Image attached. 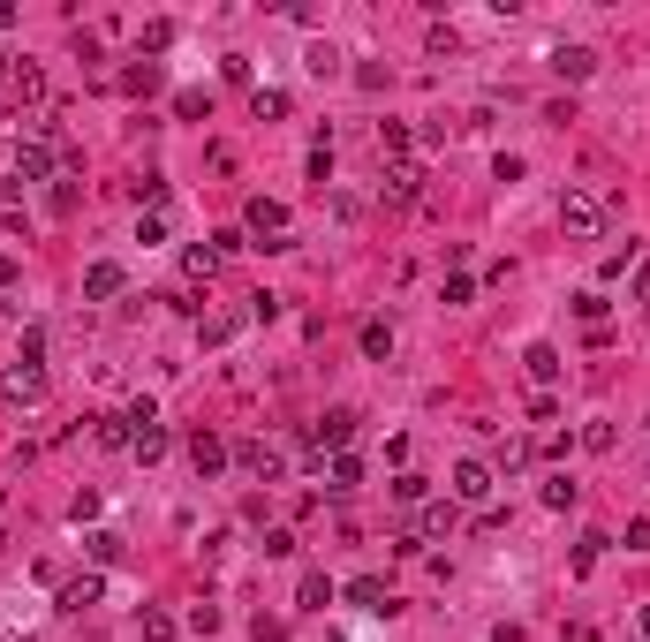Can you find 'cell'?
Masks as SVG:
<instances>
[{"instance_id": "34", "label": "cell", "mask_w": 650, "mask_h": 642, "mask_svg": "<svg viewBox=\"0 0 650 642\" xmlns=\"http://www.w3.org/2000/svg\"><path fill=\"white\" fill-rule=\"evenodd\" d=\"M0 514H8V491H0Z\"/></svg>"}, {"instance_id": "4", "label": "cell", "mask_w": 650, "mask_h": 642, "mask_svg": "<svg viewBox=\"0 0 650 642\" xmlns=\"http://www.w3.org/2000/svg\"><path fill=\"white\" fill-rule=\"evenodd\" d=\"M378 197L394 204H424V167H416V159H394V167H386V182H378Z\"/></svg>"}, {"instance_id": "16", "label": "cell", "mask_w": 650, "mask_h": 642, "mask_svg": "<svg viewBox=\"0 0 650 642\" xmlns=\"http://www.w3.org/2000/svg\"><path fill=\"white\" fill-rule=\"evenodd\" d=\"M129 454H137V461H159V454H167V431H159V423H137V439H129Z\"/></svg>"}, {"instance_id": "12", "label": "cell", "mask_w": 650, "mask_h": 642, "mask_svg": "<svg viewBox=\"0 0 650 642\" xmlns=\"http://www.w3.org/2000/svg\"><path fill=\"white\" fill-rule=\"evenodd\" d=\"M552 68H560L567 84H582V76L598 68V53H590V46H560V53H552Z\"/></svg>"}, {"instance_id": "30", "label": "cell", "mask_w": 650, "mask_h": 642, "mask_svg": "<svg viewBox=\"0 0 650 642\" xmlns=\"http://www.w3.org/2000/svg\"><path fill=\"white\" fill-rule=\"evenodd\" d=\"M144 642H174V620H167V612H144Z\"/></svg>"}, {"instance_id": "11", "label": "cell", "mask_w": 650, "mask_h": 642, "mask_svg": "<svg viewBox=\"0 0 650 642\" xmlns=\"http://www.w3.org/2000/svg\"><path fill=\"white\" fill-rule=\"evenodd\" d=\"M189 461H197V476H220L227 469V446L212 439V431H197V439H189Z\"/></svg>"}, {"instance_id": "29", "label": "cell", "mask_w": 650, "mask_h": 642, "mask_svg": "<svg viewBox=\"0 0 650 642\" xmlns=\"http://www.w3.org/2000/svg\"><path fill=\"white\" fill-rule=\"evenodd\" d=\"M137 242H167V212H144V220H137Z\"/></svg>"}, {"instance_id": "5", "label": "cell", "mask_w": 650, "mask_h": 642, "mask_svg": "<svg viewBox=\"0 0 650 642\" xmlns=\"http://www.w3.org/2000/svg\"><path fill=\"white\" fill-rule=\"evenodd\" d=\"M409 537H416V552H424V544H439V537H454V499H424Z\"/></svg>"}, {"instance_id": "23", "label": "cell", "mask_w": 650, "mask_h": 642, "mask_svg": "<svg viewBox=\"0 0 650 642\" xmlns=\"http://www.w3.org/2000/svg\"><path fill=\"white\" fill-rule=\"evenodd\" d=\"M121 84H129V91H159V61H137L129 76H121Z\"/></svg>"}, {"instance_id": "17", "label": "cell", "mask_w": 650, "mask_h": 642, "mask_svg": "<svg viewBox=\"0 0 650 642\" xmlns=\"http://www.w3.org/2000/svg\"><path fill=\"white\" fill-rule=\"evenodd\" d=\"M84 605H99V575H76L69 590H61V612H84Z\"/></svg>"}, {"instance_id": "15", "label": "cell", "mask_w": 650, "mask_h": 642, "mask_svg": "<svg viewBox=\"0 0 650 642\" xmlns=\"http://www.w3.org/2000/svg\"><path fill=\"white\" fill-rule=\"evenodd\" d=\"M522 363H530V378H537V386H552V378H560V348H545V340H537V348L522 355Z\"/></svg>"}, {"instance_id": "14", "label": "cell", "mask_w": 650, "mask_h": 642, "mask_svg": "<svg viewBox=\"0 0 650 642\" xmlns=\"http://www.w3.org/2000/svg\"><path fill=\"white\" fill-rule=\"evenodd\" d=\"M348 597H356L363 612H394V597H386V582H378V575H356V582H348Z\"/></svg>"}, {"instance_id": "8", "label": "cell", "mask_w": 650, "mask_h": 642, "mask_svg": "<svg viewBox=\"0 0 650 642\" xmlns=\"http://www.w3.org/2000/svg\"><path fill=\"white\" fill-rule=\"evenodd\" d=\"M121 288H129V272H121V265H91L84 272V303H114Z\"/></svg>"}, {"instance_id": "3", "label": "cell", "mask_w": 650, "mask_h": 642, "mask_svg": "<svg viewBox=\"0 0 650 642\" xmlns=\"http://www.w3.org/2000/svg\"><path fill=\"white\" fill-rule=\"evenodd\" d=\"M0 401H8V408H38V401H46V371H38V363L0 371Z\"/></svg>"}, {"instance_id": "20", "label": "cell", "mask_w": 650, "mask_h": 642, "mask_svg": "<svg viewBox=\"0 0 650 642\" xmlns=\"http://www.w3.org/2000/svg\"><path fill=\"white\" fill-rule=\"evenodd\" d=\"M182 272H189V280H212V272H220V250H205V242H197V250L182 257Z\"/></svg>"}, {"instance_id": "21", "label": "cell", "mask_w": 650, "mask_h": 642, "mask_svg": "<svg viewBox=\"0 0 650 642\" xmlns=\"http://www.w3.org/2000/svg\"><path fill=\"white\" fill-rule=\"evenodd\" d=\"M174 114H182V121H212V91H182V99H174Z\"/></svg>"}, {"instance_id": "9", "label": "cell", "mask_w": 650, "mask_h": 642, "mask_svg": "<svg viewBox=\"0 0 650 642\" xmlns=\"http://www.w3.org/2000/svg\"><path fill=\"white\" fill-rule=\"evenodd\" d=\"M454 499H469V507L492 499V469H484V461H462V469H454Z\"/></svg>"}, {"instance_id": "22", "label": "cell", "mask_w": 650, "mask_h": 642, "mask_svg": "<svg viewBox=\"0 0 650 642\" xmlns=\"http://www.w3.org/2000/svg\"><path fill=\"white\" fill-rule=\"evenodd\" d=\"M378 152H386V159H409V129H401V121H386V129H378Z\"/></svg>"}, {"instance_id": "18", "label": "cell", "mask_w": 650, "mask_h": 642, "mask_svg": "<svg viewBox=\"0 0 650 642\" xmlns=\"http://www.w3.org/2000/svg\"><path fill=\"white\" fill-rule=\"evenodd\" d=\"M250 114H257V121H280V114H288V91H265V84H257V91H250Z\"/></svg>"}, {"instance_id": "28", "label": "cell", "mask_w": 650, "mask_h": 642, "mask_svg": "<svg viewBox=\"0 0 650 642\" xmlns=\"http://www.w3.org/2000/svg\"><path fill=\"white\" fill-rule=\"evenodd\" d=\"M386 348H394V333H386V325H363V355H371V363H378V355H386Z\"/></svg>"}, {"instance_id": "26", "label": "cell", "mask_w": 650, "mask_h": 642, "mask_svg": "<svg viewBox=\"0 0 650 642\" xmlns=\"http://www.w3.org/2000/svg\"><path fill=\"white\" fill-rule=\"evenodd\" d=\"M499 469H507V476H514V469H530V446L507 439V446H499Z\"/></svg>"}, {"instance_id": "7", "label": "cell", "mask_w": 650, "mask_h": 642, "mask_svg": "<svg viewBox=\"0 0 650 642\" xmlns=\"http://www.w3.org/2000/svg\"><path fill=\"white\" fill-rule=\"evenodd\" d=\"M242 220H250V235H288V204H273V197H250V212H242Z\"/></svg>"}, {"instance_id": "19", "label": "cell", "mask_w": 650, "mask_h": 642, "mask_svg": "<svg viewBox=\"0 0 650 642\" xmlns=\"http://www.w3.org/2000/svg\"><path fill=\"white\" fill-rule=\"evenodd\" d=\"M363 484V461L356 454H333V484H325V491H356Z\"/></svg>"}, {"instance_id": "24", "label": "cell", "mask_w": 650, "mask_h": 642, "mask_svg": "<svg viewBox=\"0 0 650 642\" xmlns=\"http://www.w3.org/2000/svg\"><path fill=\"white\" fill-rule=\"evenodd\" d=\"M295 597H303V605H325V597H333V582H325L318 567H310V575H303V590H295Z\"/></svg>"}, {"instance_id": "33", "label": "cell", "mask_w": 650, "mask_h": 642, "mask_svg": "<svg viewBox=\"0 0 650 642\" xmlns=\"http://www.w3.org/2000/svg\"><path fill=\"white\" fill-rule=\"evenodd\" d=\"M643 642H650V612H643Z\"/></svg>"}, {"instance_id": "27", "label": "cell", "mask_w": 650, "mask_h": 642, "mask_svg": "<svg viewBox=\"0 0 650 642\" xmlns=\"http://www.w3.org/2000/svg\"><path fill=\"white\" fill-rule=\"evenodd\" d=\"M310 174H318V182L333 174V136H318V144H310Z\"/></svg>"}, {"instance_id": "1", "label": "cell", "mask_w": 650, "mask_h": 642, "mask_svg": "<svg viewBox=\"0 0 650 642\" xmlns=\"http://www.w3.org/2000/svg\"><path fill=\"white\" fill-rule=\"evenodd\" d=\"M560 227H567V242H598L605 235V197L567 189V197H560Z\"/></svg>"}, {"instance_id": "25", "label": "cell", "mask_w": 650, "mask_h": 642, "mask_svg": "<svg viewBox=\"0 0 650 642\" xmlns=\"http://www.w3.org/2000/svg\"><path fill=\"white\" fill-rule=\"evenodd\" d=\"M394 499L401 507H424V476H394Z\"/></svg>"}, {"instance_id": "6", "label": "cell", "mask_w": 650, "mask_h": 642, "mask_svg": "<svg viewBox=\"0 0 650 642\" xmlns=\"http://www.w3.org/2000/svg\"><path fill=\"white\" fill-rule=\"evenodd\" d=\"M356 439V408H325L318 423H310V454H325V446H348Z\"/></svg>"}, {"instance_id": "32", "label": "cell", "mask_w": 650, "mask_h": 642, "mask_svg": "<svg viewBox=\"0 0 650 642\" xmlns=\"http://www.w3.org/2000/svg\"><path fill=\"white\" fill-rule=\"evenodd\" d=\"M567 642H598V627H582V620H575V627H567Z\"/></svg>"}, {"instance_id": "31", "label": "cell", "mask_w": 650, "mask_h": 642, "mask_svg": "<svg viewBox=\"0 0 650 642\" xmlns=\"http://www.w3.org/2000/svg\"><path fill=\"white\" fill-rule=\"evenodd\" d=\"M628 552H650V514H643V522H628Z\"/></svg>"}, {"instance_id": "10", "label": "cell", "mask_w": 650, "mask_h": 642, "mask_svg": "<svg viewBox=\"0 0 650 642\" xmlns=\"http://www.w3.org/2000/svg\"><path fill=\"white\" fill-rule=\"evenodd\" d=\"M242 469H250V476H265V484H280V446H265V439H250V446H242Z\"/></svg>"}, {"instance_id": "13", "label": "cell", "mask_w": 650, "mask_h": 642, "mask_svg": "<svg viewBox=\"0 0 650 642\" xmlns=\"http://www.w3.org/2000/svg\"><path fill=\"white\" fill-rule=\"evenodd\" d=\"M8 91H16V106H46V76H38L31 61H23L16 76H8Z\"/></svg>"}, {"instance_id": "2", "label": "cell", "mask_w": 650, "mask_h": 642, "mask_svg": "<svg viewBox=\"0 0 650 642\" xmlns=\"http://www.w3.org/2000/svg\"><path fill=\"white\" fill-rule=\"evenodd\" d=\"M61 159H69L61 144H46V136H23V144H16V182H46Z\"/></svg>"}]
</instances>
